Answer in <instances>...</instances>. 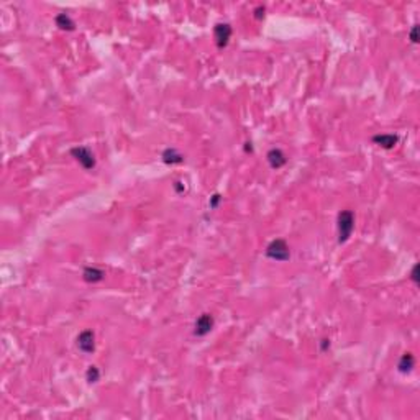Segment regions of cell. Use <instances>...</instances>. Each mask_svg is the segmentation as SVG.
Here are the masks:
<instances>
[{"instance_id": "1", "label": "cell", "mask_w": 420, "mask_h": 420, "mask_svg": "<svg viewBox=\"0 0 420 420\" xmlns=\"http://www.w3.org/2000/svg\"><path fill=\"white\" fill-rule=\"evenodd\" d=\"M354 228V215L352 210H341L338 214V243L350 240Z\"/></svg>"}, {"instance_id": "2", "label": "cell", "mask_w": 420, "mask_h": 420, "mask_svg": "<svg viewBox=\"0 0 420 420\" xmlns=\"http://www.w3.org/2000/svg\"><path fill=\"white\" fill-rule=\"evenodd\" d=\"M266 256L272 259V261H287L291 258V250H289L287 243L284 240H272L269 245L266 246Z\"/></svg>"}, {"instance_id": "3", "label": "cell", "mask_w": 420, "mask_h": 420, "mask_svg": "<svg viewBox=\"0 0 420 420\" xmlns=\"http://www.w3.org/2000/svg\"><path fill=\"white\" fill-rule=\"evenodd\" d=\"M71 154L76 158V161L81 164L84 169H94L95 168V158L92 154V151H90L89 148H85V146H76V148L71 150Z\"/></svg>"}, {"instance_id": "4", "label": "cell", "mask_w": 420, "mask_h": 420, "mask_svg": "<svg viewBox=\"0 0 420 420\" xmlns=\"http://www.w3.org/2000/svg\"><path fill=\"white\" fill-rule=\"evenodd\" d=\"M232 33H233V30L228 23H217L215 25L214 36H215V43H217V46L220 48V50H223V48L228 45V41H230V38H232Z\"/></svg>"}, {"instance_id": "5", "label": "cell", "mask_w": 420, "mask_h": 420, "mask_svg": "<svg viewBox=\"0 0 420 420\" xmlns=\"http://www.w3.org/2000/svg\"><path fill=\"white\" fill-rule=\"evenodd\" d=\"M214 328V317L210 314H202L201 317L196 320V325H194V335L197 336H205L209 335Z\"/></svg>"}, {"instance_id": "6", "label": "cell", "mask_w": 420, "mask_h": 420, "mask_svg": "<svg viewBox=\"0 0 420 420\" xmlns=\"http://www.w3.org/2000/svg\"><path fill=\"white\" fill-rule=\"evenodd\" d=\"M77 348L85 354L94 352L95 350V335H94L92 330L81 332V335L77 336Z\"/></svg>"}, {"instance_id": "7", "label": "cell", "mask_w": 420, "mask_h": 420, "mask_svg": "<svg viewBox=\"0 0 420 420\" xmlns=\"http://www.w3.org/2000/svg\"><path fill=\"white\" fill-rule=\"evenodd\" d=\"M268 163H269V166L272 168V169H281V168L284 166L286 161H287V158H286V154L281 151L279 148H272L268 151Z\"/></svg>"}, {"instance_id": "8", "label": "cell", "mask_w": 420, "mask_h": 420, "mask_svg": "<svg viewBox=\"0 0 420 420\" xmlns=\"http://www.w3.org/2000/svg\"><path fill=\"white\" fill-rule=\"evenodd\" d=\"M373 143H376L378 146L384 150H391L399 143V136L392 135V133H383V135H376L373 136Z\"/></svg>"}, {"instance_id": "9", "label": "cell", "mask_w": 420, "mask_h": 420, "mask_svg": "<svg viewBox=\"0 0 420 420\" xmlns=\"http://www.w3.org/2000/svg\"><path fill=\"white\" fill-rule=\"evenodd\" d=\"M103 276H105V272H103L102 269H99V268H94V266H87L84 271H82V279H84L85 283H90V284L101 283V281L103 279Z\"/></svg>"}, {"instance_id": "10", "label": "cell", "mask_w": 420, "mask_h": 420, "mask_svg": "<svg viewBox=\"0 0 420 420\" xmlns=\"http://www.w3.org/2000/svg\"><path fill=\"white\" fill-rule=\"evenodd\" d=\"M415 366V358L412 353H404L399 359V363H397V371L402 374H407L410 373V371L414 370Z\"/></svg>"}, {"instance_id": "11", "label": "cell", "mask_w": 420, "mask_h": 420, "mask_svg": "<svg viewBox=\"0 0 420 420\" xmlns=\"http://www.w3.org/2000/svg\"><path fill=\"white\" fill-rule=\"evenodd\" d=\"M161 158H163V161L166 164H181L184 161V156L181 154L177 150H174V148H166L163 151Z\"/></svg>"}, {"instance_id": "12", "label": "cell", "mask_w": 420, "mask_h": 420, "mask_svg": "<svg viewBox=\"0 0 420 420\" xmlns=\"http://www.w3.org/2000/svg\"><path fill=\"white\" fill-rule=\"evenodd\" d=\"M54 21H56V27L61 28V30H66V32H72V30L76 28L74 20H72L67 14H59L54 18Z\"/></svg>"}, {"instance_id": "13", "label": "cell", "mask_w": 420, "mask_h": 420, "mask_svg": "<svg viewBox=\"0 0 420 420\" xmlns=\"http://www.w3.org/2000/svg\"><path fill=\"white\" fill-rule=\"evenodd\" d=\"M85 379H87L90 384L97 383V381L101 379V371H99V368L97 366H89L87 373H85Z\"/></svg>"}, {"instance_id": "14", "label": "cell", "mask_w": 420, "mask_h": 420, "mask_svg": "<svg viewBox=\"0 0 420 420\" xmlns=\"http://www.w3.org/2000/svg\"><path fill=\"white\" fill-rule=\"evenodd\" d=\"M220 202H222V197H220L218 194H215V196H212V197H210V201H209L210 209H217Z\"/></svg>"}, {"instance_id": "15", "label": "cell", "mask_w": 420, "mask_h": 420, "mask_svg": "<svg viewBox=\"0 0 420 420\" xmlns=\"http://www.w3.org/2000/svg\"><path fill=\"white\" fill-rule=\"evenodd\" d=\"M417 30H419L417 25H414L412 30H410V41H412V43H417V41H419V38H417Z\"/></svg>"}, {"instance_id": "16", "label": "cell", "mask_w": 420, "mask_h": 420, "mask_svg": "<svg viewBox=\"0 0 420 420\" xmlns=\"http://www.w3.org/2000/svg\"><path fill=\"white\" fill-rule=\"evenodd\" d=\"M417 271H419V265H415V266L412 268V271H410V279H412L415 284L419 283V281H417Z\"/></svg>"}, {"instance_id": "17", "label": "cell", "mask_w": 420, "mask_h": 420, "mask_svg": "<svg viewBox=\"0 0 420 420\" xmlns=\"http://www.w3.org/2000/svg\"><path fill=\"white\" fill-rule=\"evenodd\" d=\"M254 17H256V18H263V17H265V7H258L256 10H254Z\"/></svg>"}, {"instance_id": "18", "label": "cell", "mask_w": 420, "mask_h": 420, "mask_svg": "<svg viewBox=\"0 0 420 420\" xmlns=\"http://www.w3.org/2000/svg\"><path fill=\"white\" fill-rule=\"evenodd\" d=\"M174 189L177 190V194H183V192H184V185H183V183H179V181H177V183H174Z\"/></svg>"}, {"instance_id": "19", "label": "cell", "mask_w": 420, "mask_h": 420, "mask_svg": "<svg viewBox=\"0 0 420 420\" xmlns=\"http://www.w3.org/2000/svg\"><path fill=\"white\" fill-rule=\"evenodd\" d=\"M328 348H330V340H322V352H327Z\"/></svg>"}]
</instances>
